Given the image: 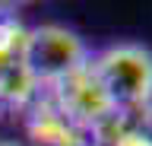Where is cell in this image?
I'll list each match as a JSON object with an SVG mask.
<instances>
[{"mask_svg": "<svg viewBox=\"0 0 152 146\" xmlns=\"http://www.w3.org/2000/svg\"><path fill=\"white\" fill-rule=\"evenodd\" d=\"M92 70L117 111L152 108V51L140 45H114L92 60Z\"/></svg>", "mask_w": 152, "mask_h": 146, "instance_id": "obj_1", "label": "cell"}, {"mask_svg": "<svg viewBox=\"0 0 152 146\" xmlns=\"http://www.w3.org/2000/svg\"><path fill=\"white\" fill-rule=\"evenodd\" d=\"M86 64V45L64 26H41L26 32V45L19 51V67L38 89H51L76 67Z\"/></svg>", "mask_w": 152, "mask_h": 146, "instance_id": "obj_2", "label": "cell"}, {"mask_svg": "<svg viewBox=\"0 0 152 146\" xmlns=\"http://www.w3.org/2000/svg\"><path fill=\"white\" fill-rule=\"evenodd\" d=\"M48 95H51V102L57 105V111L83 136H89L102 121H108V117L117 111V108L111 105V98L104 95L98 76H95L92 60H86L83 67H76L70 76L54 83V86L48 89Z\"/></svg>", "mask_w": 152, "mask_h": 146, "instance_id": "obj_3", "label": "cell"}, {"mask_svg": "<svg viewBox=\"0 0 152 146\" xmlns=\"http://www.w3.org/2000/svg\"><path fill=\"white\" fill-rule=\"evenodd\" d=\"M22 114H26V134L38 146H89L86 136L57 111L51 95H45L41 89H38V95L28 102V108Z\"/></svg>", "mask_w": 152, "mask_h": 146, "instance_id": "obj_4", "label": "cell"}, {"mask_svg": "<svg viewBox=\"0 0 152 146\" xmlns=\"http://www.w3.org/2000/svg\"><path fill=\"white\" fill-rule=\"evenodd\" d=\"M26 45V29L10 7H0V70L19 64V51Z\"/></svg>", "mask_w": 152, "mask_h": 146, "instance_id": "obj_5", "label": "cell"}, {"mask_svg": "<svg viewBox=\"0 0 152 146\" xmlns=\"http://www.w3.org/2000/svg\"><path fill=\"white\" fill-rule=\"evenodd\" d=\"M114 146H152V134L146 127H140V130H130L121 140H114Z\"/></svg>", "mask_w": 152, "mask_h": 146, "instance_id": "obj_6", "label": "cell"}, {"mask_svg": "<svg viewBox=\"0 0 152 146\" xmlns=\"http://www.w3.org/2000/svg\"><path fill=\"white\" fill-rule=\"evenodd\" d=\"M0 146H16V143H0Z\"/></svg>", "mask_w": 152, "mask_h": 146, "instance_id": "obj_7", "label": "cell"}, {"mask_svg": "<svg viewBox=\"0 0 152 146\" xmlns=\"http://www.w3.org/2000/svg\"><path fill=\"white\" fill-rule=\"evenodd\" d=\"M0 108H3V98H0Z\"/></svg>", "mask_w": 152, "mask_h": 146, "instance_id": "obj_8", "label": "cell"}]
</instances>
